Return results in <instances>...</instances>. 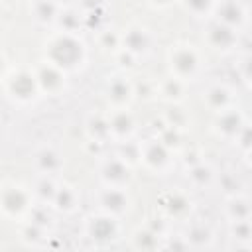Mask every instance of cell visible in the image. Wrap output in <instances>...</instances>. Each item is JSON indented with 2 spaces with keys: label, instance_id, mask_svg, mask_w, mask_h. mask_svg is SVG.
Segmentation results:
<instances>
[{
  "label": "cell",
  "instance_id": "cell-4",
  "mask_svg": "<svg viewBox=\"0 0 252 252\" xmlns=\"http://www.w3.org/2000/svg\"><path fill=\"white\" fill-rule=\"evenodd\" d=\"M89 234L94 240H112L114 234H116L114 219H110V217H96V219H93V222L89 226Z\"/></svg>",
  "mask_w": 252,
  "mask_h": 252
},
{
  "label": "cell",
  "instance_id": "cell-8",
  "mask_svg": "<svg viewBox=\"0 0 252 252\" xmlns=\"http://www.w3.org/2000/svg\"><path fill=\"white\" fill-rule=\"evenodd\" d=\"M246 75L252 79V57H248V59H246Z\"/></svg>",
  "mask_w": 252,
  "mask_h": 252
},
{
  "label": "cell",
  "instance_id": "cell-3",
  "mask_svg": "<svg viewBox=\"0 0 252 252\" xmlns=\"http://www.w3.org/2000/svg\"><path fill=\"white\" fill-rule=\"evenodd\" d=\"M8 91H10V96L16 100H28V98H33L35 94V81L33 77L30 75H14V79H10L8 83Z\"/></svg>",
  "mask_w": 252,
  "mask_h": 252
},
{
  "label": "cell",
  "instance_id": "cell-5",
  "mask_svg": "<svg viewBox=\"0 0 252 252\" xmlns=\"http://www.w3.org/2000/svg\"><path fill=\"white\" fill-rule=\"evenodd\" d=\"M175 69L179 71V75H193V71L197 69V57L193 55V51L181 49L175 53Z\"/></svg>",
  "mask_w": 252,
  "mask_h": 252
},
{
  "label": "cell",
  "instance_id": "cell-6",
  "mask_svg": "<svg viewBox=\"0 0 252 252\" xmlns=\"http://www.w3.org/2000/svg\"><path fill=\"white\" fill-rule=\"evenodd\" d=\"M126 203H128V199H126L124 193L118 191L116 187L108 189V191L104 193V197H102V207H104L106 211H110V213L124 211V209H126Z\"/></svg>",
  "mask_w": 252,
  "mask_h": 252
},
{
  "label": "cell",
  "instance_id": "cell-7",
  "mask_svg": "<svg viewBox=\"0 0 252 252\" xmlns=\"http://www.w3.org/2000/svg\"><path fill=\"white\" fill-rule=\"evenodd\" d=\"M185 4H187V8H189L191 12L203 14V12H207V8L213 4V0H185Z\"/></svg>",
  "mask_w": 252,
  "mask_h": 252
},
{
  "label": "cell",
  "instance_id": "cell-1",
  "mask_svg": "<svg viewBox=\"0 0 252 252\" xmlns=\"http://www.w3.org/2000/svg\"><path fill=\"white\" fill-rule=\"evenodd\" d=\"M81 51H83V45L77 39H73L71 35H61L49 45L51 61L55 65H59V67L77 65L81 61Z\"/></svg>",
  "mask_w": 252,
  "mask_h": 252
},
{
  "label": "cell",
  "instance_id": "cell-2",
  "mask_svg": "<svg viewBox=\"0 0 252 252\" xmlns=\"http://www.w3.org/2000/svg\"><path fill=\"white\" fill-rule=\"evenodd\" d=\"M30 207V199H28V193L22 189V187H4L2 191V209L8 217H16V215H22L26 213Z\"/></svg>",
  "mask_w": 252,
  "mask_h": 252
}]
</instances>
